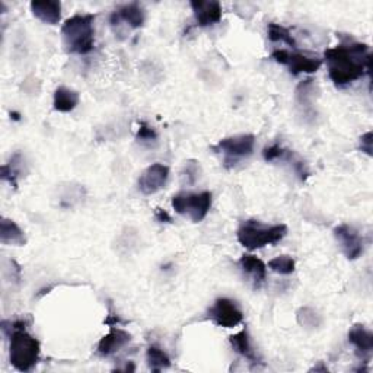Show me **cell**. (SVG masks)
<instances>
[{
  "instance_id": "obj_1",
  "label": "cell",
  "mask_w": 373,
  "mask_h": 373,
  "mask_svg": "<svg viewBox=\"0 0 373 373\" xmlns=\"http://www.w3.org/2000/svg\"><path fill=\"white\" fill-rule=\"evenodd\" d=\"M328 76L337 88H344L370 73V49L363 43H347L325 50Z\"/></svg>"
},
{
  "instance_id": "obj_2",
  "label": "cell",
  "mask_w": 373,
  "mask_h": 373,
  "mask_svg": "<svg viewBox=\"0 0 373 373\" xmlns=\"http://www.w3.org/2000/svg\"><path fill=\"white\" fill-rule=\"evenodd\" d=\"M2 329H11L9 342V360L18 372H29L40 362L41 346L40 342L25 329V321L11 322L6 327L4 321Z\"/></svg>"
},
{
  "instance_id": "obj_3",
  "label": "cell",
  "mask_w": 373,
  "mask_h": 373,
  "mask_svg": "<svg viewBox=\"0 0 373 373\" xmlns=\"http://www.w3.org/2000/svg\"><path fill=\"white\" fill-rule=\"evenodd\" d=\"M95 15H74L61 26V39L64 50L70 54L85 56L95 46Z\"/></svg>"
},
{
  "instance_id": "obj_4",
  "label": "cell",
  "mask_w": 373,
  "mask_h": 373,
  "mask_svg": "<svg viewBox=\"0 0 373 373\" xmlns=\"http://www.w3.org/2000/svg\"><path fill=\"white\" fill-rule=\"evenodd\" d=\"M287 235L286 225H264L258 220H247L239 227L237 232L238 242L249 249L255 251L267 245L280 242Z\"/></svg>"
},
{
  "instance_id": "obj_5",
  "label": "cell",
  "mask_w": 373,
  "mask_h": 373,
  "mask_svg": "<svg viewBox=\"0 0 373 373\" xmlns=\"http://www.w3.org/2000/svg\"><path fill=\"white\" fill-rule=\"evenodd\" d=\"M255 136L252 134H239L219 140L217 144L212 146V151L223 156V166L231 169L239 161L249 158L254 152Z\"/></svg>"
},
{
  "instance_id": "obj_6",
  "label": "cell",
  "mask_w": 373,
  "mask_h": 373,
  "mask_svg": "<svg viewBox=\"0 0 373 373\" xmlns=\"http://www.w3.org/2000/svg\"><path fill=\"white\" fill-rule=\"evenodd\" d=\"M172 207L178 214L189 217L194 223H199L209 214L212 209V193H178L172 197Z\"/></svg>"
},
{
  "instance_id": "obj_7",
  "label": "cell",
  "mask_w": 373,
  "mask_h": 373,
  "mask_svg": "<svg viewBox=\"0 0 373 373\" xmlns=\"http://www.w3.org/2000/svg\"><path fill=\"white\" fill-rule=\"evenodd\" d=\"M272 59L279 63L286 66L293 76L302 73H317L319 67L322 66V59L317 56H308L302 53H294V51H286V50H274L272 53Z\"/></svg>"
},
{
  "instance_id": "obj_8",
  "label": "cell",
  "mask_w": 373,
  "mask_h": 373,
  "mask_svg": "<svg viewBox=\"0 0 373 373\" xmlns=\"http://www.w3.org/2000/svg\"><path fill=\"white\" fill-rule=\"evenodd\" d=\"M209 318L219 327L234 328L244 321V312L235 301L228 297H219L207 312Z\"/></svg>"
},
{
  "instance_id": "obj_9",
  "label": "cell",
  "mask_w": 373,
  "mask_h": 373,
  "mask_svg": "<svg viewBox=\"0 0 373 373\" xmlns=\"http://www.w3.org/2000/svg\"><path fill=\"white\" fill-rule=\"evenodd\" d=\"M169 178V168L162 164H152L147 166L139 178V190L144 196H152L161 192Z\"/></svg>"
},
{
  "instance_id": "obj_10",
  "label": "cell",
  "mask_w": 373,
  "mask_h": 373,
  "mask_svg": "<svg viewBox=\"0 0 373 373\" xmlns=\"http://www.w3.org/2000/svg\"><path fill=\"white\" fill-rule=\"evenodd\" d=\"M335 241L339 242L342 252L346 255L347 259L354 261L363 254V238L360 234L350 225H339L332 231Z\"/></svg>"
},
{
  "instance_id": "obj_11",
  "label": "cell",
  "mask_w": 373,
  "mask_h": 373,
  "mask_svg": "<svg viewBox=\"0 0 373 373\" xmlns=\"http://www.w3.org/2000/svg\"><path fill=\"white\" fill-rule=\"evenodd\" d=\"M131 342V335L120 328H111L109 332L99 340L98 343V354L102 357H109L120 352Z\"/></svg>"
},
{
  "instance_id": "obj_12",
  "label": "cell",
  "mask_w": 373,
  "mask_h": 373,
  "mask_svg": "<svg viewBox=\"0 0 373 373\" xmlns=\"http://www.w3.org/2000/svg\"><path fill=\"white\" fill-rule=\"evenodd\" d=\"M196 22L199 26H212L222 19V6L219 2H204V0H193L190 2Z\"/></svg>"
},
{
  "instance_id": "obj_13",
  "label": "cell",
  "mask_w": 373,
  "mask_h": 373,
  "mask_svg": "<svg viewBox=\"0 0 373 373\" xmlns=\"http://www.w3.org/2000/svg\"><path fill=\"white\" fill-rule=\"evenodd\" d=\"M239 267L242 273L252 282L254 287H259L267 277V266L263 259L252 254H244L239 258Z\"/></svg>"
},
{
  "instance_id": "obj_14",
  "label": "cell",
  "mask_w": 373,
  "mask_h": 373,
  "mask_svg": "<svg viewBox=\"0 0 373 373\" xmlns=\"http://www.w3.org/2000/svg\"><path fill=\"white\" fill-rule=\"evenodd\" d=\"M349 343L354 346L360 359L367 362L373 350V334L366 327L357 324L349 331Z\"/></svg>"
},
{
  "instance_id": "obj_15",
  "label": "cell",
  "mask_w": 373,
  "mask_h": 373,
  "mask_svg": "<svg viewBox=\"0 0 373 373\" xmlns=\"http://www.w3.org/2000/svg\"><path fill=\"white\" fill-rule=\"evenodd\" d=\"M32 15L44 24L56 25L61 18V4L54 0H34L29 5Z\"/></svg>"
},
{
  "instance_id": "obj_16",
  "label": "cell",
  "mask_w": 373,
  "mask_h": 373,
  "mask_svg": "<svg viewBox=\"0 0 373 373\" xmlns=\"http://www.w3.org/2000/svg\"><path fill=\"white\" fill-rule=\"evenodd\" d=\"M144 11L139 4H129L121 6L119 11H116L111 15V25L116 26L120 25V22L127 24L130 28L137 29L144 25Z\"/></svg>"
},
{
  "instance_id": "obj_17",
  "label": "cell",
  "mask_w": 373,
  "mask_h": 373,
  "mask_svg": "<svg viewBox=\"0 0 373 373\" xmlns=\"http://www.w3.org/2000/svg\"><path fill=\"white\" fill-rule=\"evenodd\" d=\"M0 242L4 245L24 247L26 244V237L15 220L4 217L0 222Z\"/></svg>"
},
{
  "instance_id": "obj_18",
  "label": "cell",
  "mask_w": 373,
  "mask_h": 373,
  "mask_svg": "<svg viewBox=\"0 0 373 373\" xmlns=\"http://www.w3.org/2000/svg\"><path fill=\"white\" fill-rule=\"evenodd\" d=\"M81 96L76 91H73L66 86H59L54 91V98H53V108L57 113H70L74 108L79 105Z\"/></svg>"
},
{
  "instance_id": "obj_19",
  "label": "cell",
  "mask_w": 373,
  "mask_h": 373,
  "mask_svg": "<svg viewBox=\"0 0 373 373\" xmlns=\"http://www.w3.org/2000/svg\"><path fill=\"white\" fill-rule=\"evenodd\" d=\"M229 342H231V346L232 349L241 354L242 357H245L247 360L252 362V363H257L258 362V357L252 349V344H251V339H249V334L247 329H242L239 331L238 334H234L229 337Z\"/></svg>"
},
{
  "instance_id": "obj_20",
  "label": "cell",
  "mask_w": 373,
  "mask_h": 373,
  "mask_svg": "<svg viewBox=\"0 0 373 373\" xmlns=\"http://www.w3.org/2000/svg\"><path fill=\"white\" fill-rule=\"evenodd\" d=\"M22 164H24L22 155L15 154L11 158V161L2 166V179L8 181L14 186V189H16L18 179L22 176V172H24Z\"/></svg>"
},
{
  "instance_id": "obj_21",
  "label": "cell",
  "mask_w": 373,
  "mask_h": 373,
  "mask_svg": "<svg viewBox=\"0 0 373 373\" xmlns=\"http://www.w3.org/2000/svg\"><path fill=\"white\" fill-rule=\"evenodd\" d=\"M146 360L149 367H151L154 372H159L171 366V359L168 357V354L156 346H151L147 349Z\"/></svg>"
},
{
  "instance_id": "obj_22",
  "label": "cell",
  "mask_w": 373,
  "mask_h": 373,
  "mask_svg": "<svg viewBox=\"0 0 373 373\" xmlns=\"http://www.w3.org/2000/svg\"><path fill=\"white\" fill-rule=\"evenodd\" d=\"M267 34H269L270 41H273V43H279V41H280V43H284V44L290 46L292 49H296V47H297V44H296L294 39L292 36L290 31H289L287 28H284L283 25L274 24V22L269 24V26H267Z\"/></svg>"
},
{
  "instance_id": "obj_23",
  "label": "cell",
  "mask_w": 373,
  "mask_h": 373,
  "mask_svg": "<svg viewBox=\"0 0 373 373\" xmlns=\"http://www.w3.org/2000/svg\"><path fill=\"white\" fill-rule=\"evenodd\" d=\"M269 269L277 274L289 276L294 272L296 263H294V259L289 255H279L270 261Z\"/></svg>"
},
{
  "instance_id": "obj_24",
  "label": "cell",
  "mask_w": 373,
  "mask_h": 373,
  "mask_svg": "<svg viewBox=\"0 0 373 373\" xmlns=\"http://www.w3.org/2000/svg\"><path fill=\"white\" fill-rule=\"evenodd\" d=\"M296 318H297V322H299L302 327H307V328H317L322 322V319L317 314V311L309 308V307L301 308L299 311H297Z\"/></svg>"
},
{
  "instance_id": "obj_25",
  "label": "cell",
  "mask_w": 373,
  "mask_h": 373,
  "mask_svg": "<svg viewBox=\"0 0 373 373\" xmlns=\"http://www.w3.org/2000/svg\"><path fill=\"white\" fill-rule=\"evenodd\" d=\"M290 151H287V149H284L283 146L280 144H272L269 147H266L263 151V158L266 162H274V161H279V159H287Z\"/></svg>"
},
{
  "instance_id": "obj_26",
  "label": "cell",
  "mask_w": 373,
  "mask_h": 373,
  "mask_svg": "<svg viewBox=\"0 0 373 373\" xmlns=\"http://www.w3.org/2000/svg\"><path fill=\"white\" fill-rule=\"evenodd\" d=\"M158 139L156 131L151 127L147 126L146 123H140L139 130H137V140L140 141H154Z\"/></svg>"
},
{
  "instance_id": "obj_27",
  "label": "cell",
  "mask_w": 373,
  "mask_h": 373,
  "mask_svg": "<svg viewBox=\"0 0 373 373\" xmlns=\"http://www.w3.org/2000/svg\"><path fill=\"white\" fill-rule=\"evenodd\" d=\"M360 151L372 156V131H367L360 137Z\"/></svg>"
},
{
  "instance_id": "obj_28",
  "label": "cell",
  "mask_w": 373,
  "mask_h": 373,
  "mask_svg": "<svg viewBox=\"0 0 373 373\" xmlns=\"http://www.w3.org/2000/svg\"><path fill=\"white\" fill-rule=\"evenodd\" d=\"M155 216H156V219H158V222H162V223H169L172 219H171V216L165 212V210H162V209H156V212H155Z\"/></svg>"
}]
</instances>
